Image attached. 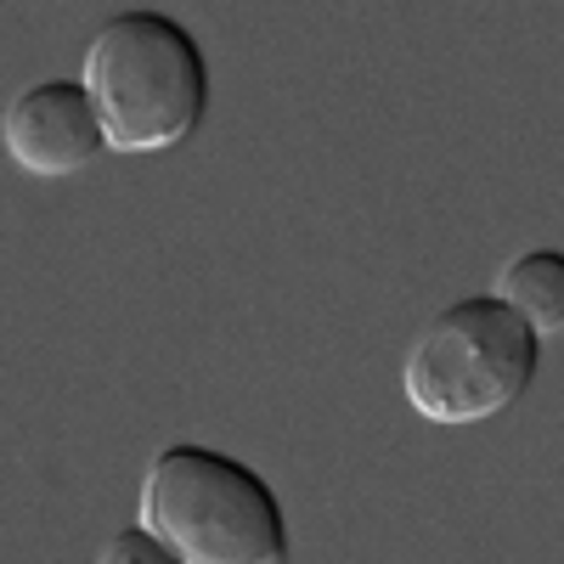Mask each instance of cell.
Masks as SVG:
<instances>
[{"label":"cell","mask_w":564,"mask_h":564,"mask_svg":"<svg viewBox=\"0 0 564 564\" xmlns=\"http://www.w3.org/2000/svg\"><path fill=\"white\" fill-rule=\"evenodd\" d=\"M79 85L113 153H164L209 113V57L170 12H119L85 40Z\"/></svg>","instance_id":"obj_1"},{"label":"cell","mask_w":564,"mask_h":564,"mask_svg":"<svg viewBox=\"0 0 564 564\" xmlns=\"http://www.w3.org/2000/svg\"><path fill=\"white\" fill-rule=\"evenodd\" d=\"M141 525L186 564H282L289 520L265 475L215 446H164L141 475Z\"/></svg>","instance_id":"obj_2"},{"label":"cell","mask_w":564,"mask_h":564,"mask_svg":"<svg viewBox=\"0 0 564 564\" xmlns=\"http://www.w3.org/2000/svg\"><path fill=\"white\" fill-rule=\"evenodd\" d=\"M536 367V327L502 294H475L417 327L401 356V390L430 423H486L531 390Z\"/></svg>","instance_id":"obj_3"},{"label":"cell","mask_w":564,"mask_h":564,"mask_svg":"<svg viewBox=\"0 0 564 564\" xmlns=\"http://www.w3.org/2000/svg\"><path fill=\"white\" fill-rule=\"evenodd\" d=\"M0 148H7L18 170L40 181H63L97 159L108 148V135L79 79H40L18 90L7 113H0Z\"/></svg>","instance_id":"obj_4"},{"label":"cell","mask_w":564,"mask_h":564,"mask_svg":"<svg viewBox=\"0 0 564 564\" xmlns=\"http://www.w3.org/2000/svg\"><path fill=\"white\" fill-rule=\"evenodd\" d=\"M502 300L520 311L536 334H558L564 327V254L558 249H531L513 265H502Z\"/></svg>","instance_id":"obj_5"},{"label":"cell","mask_w":564,"mask_h":564,"mask_svg":"<svg viewBox=\"0 0 564 564\" xmlns=\"http://www.w3.org/2000/svg\"><path fill=\"white\" fill-rule=\"evenodd\" d=\"M97 564H186L181 553H170L148 525H135V531H113L97 553Z\"/></svg>","instance_id":"obj_6"}]
</instances>
